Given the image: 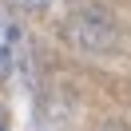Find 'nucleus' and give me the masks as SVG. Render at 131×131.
Returning <instances> with one entry per match:
<instances>
[{
	"label": "nucleus",
	"instance_id": "1",
	"mask_svg": "<svg viewBox=\"0 0 131 131\" xmlns=\"http://www.w3.org/2000/svg\"><path fill=\"white\" fill-rule=\"evenodd\" d=\"M8 64H12V28H8V20L0 16V75L8 72Z\"/></svg>",
	"mask_w": 131,
	"mask_h": 131
},
{
	"label": "nucleus",
	"instance_id": "2",
	"mask_svg": "<svg viewBox=\"0 0 131 131\" xmlns=\"http://www.w3.org/2000/svg\"><path fill=\"white\" fill-rule=\"evenodd\" d=\"M8 8H16V12H40V8H48L52 0H4Z\"/></svg>",
	"mask_w": 131,
	"mask_h": 131
},
{
	"label": "nucleus",
	"instance_id": "3",
	"mask_svg": "<svg viewBox=\"0 0 131 131\" xmlns=\"http://www.w3.org/2000/svg\"><path fill=\"white\" fill-rule=\"evenodd\" d=\"M0 131H4V123H0Z\"/></svg>",
	"mask_w": 131,
	"mask_h": 131
}]
</instances>
